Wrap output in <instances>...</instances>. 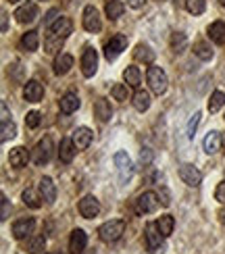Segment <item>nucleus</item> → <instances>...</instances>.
<instances>
[{
	"instance_id": "1",
	"label": "nucleus",
	"mask_w": 225,
	"mask_h": 254,
	"mask_svg": "<svg viewBox=\"0 0 225 254\" xmlns=\"http://www.w3.org/2000/svg\"><path fill=\"white\" fill-rule=\"evenodd\" d=\"M146 79H148V86L152 90L156 96L167 92V86H169V79H167V73L160 69V67H154L150 65L148 67V73H146Z\"/></svg>"
},
{
	"instance_id": "2",
	"label": "nucleus",
	"mask_w": 225,
	"mask_h": 254,
	"mask_svg": "<svg viewBox=\"0 0 225 254\" xmlns=\"http://www.w3.org/2000/svg\"><path fill=\"white\" fill-rule=\"evenodd\" d=\"M125 231V221L121 219H113V221H106L98 227V236L102 242H117Z\"/></svg>"
},
{
	"instance_id": "3",
	"label": "nucleus",
	"mask_w": 225,
	"mask_h": 254,
	"mask_svg": "<svg viewBox=\"0 0 225 254\" xmlns=\"http://www.w3.org/2000/svg\"><path fill=\"white\" fill-rule=\"evenodd\" d=\"M146 248H148V252H152V254H156V252H160L163 254L165 252V244H163V234L158 231V225L156 223H148L146 225Z\"/></svg>"
},
{
	"instance_id": "4",
	"label": "nucleus",
	"mask_w": 225,
	"mask_h": 254,
	"mask_svg": "<svg viewBox=\"0 0 225 254\" xmlns=\"http://www.w3.org/2000/svg\"><path fill=\"white\" fill-rule=\"evenodd\" d=\"M158 194L156 192H144L138 196L136 200V213L138 215H148V213H154L158 208Z\"/></svg>"
},
{
	"instance_id": "5",
	"label": "nucleus",
	"mask_w": 225,
	"mask_h": 254,
	"mask_svg": "<svg viewBox=\"0 0 225 254\" xmlns=\"http://www.w3.org/2000/svg\"><path fill=\"white\" fill-rule=\"evenodd\" d=\"M83 29L90 31V34H98V31L102 29V19H100V13L96 6H85L83 8Z\"/></svg>"
},
{
	"instance_id": "6",
	"label": "nucleus",
	"mask_w": 225,
	"mask_h": 254,
	"mask_svg": "<svg viewBox=\"0 0 225 254\" xmlns=\"http://www.w3.org/2000/svg\"><path fill=\"white\" fill-rule=\"evenodd\" d=\"M52 156V140L50 137H44V140H40L34 148V152H31V161L36 165H46Z\"/></svg>"
},
{
	"instance_id": "7",
	"label": "nucleus",
	"mask_w": 225,
	"mask_h": 254,
	"mask_svg": "<svg viewBox=\"0 0 225 254\" xmlns=\"http://www.w3.org/2000/svg\"><path fill=\"white\" fill-rule=\"evenodd\" d=\"M125 48H127V38L121 36V34H119V36H113L109 42H106V46H104V57H106V61H115Z\"/></svg>"
},
{
	"instance_id": "8",
	"label": "nucleus",
	"mask_w": 225,
	"mask_h": 254,
	"mask_svg": "<svg viewBox=\"0 0 225 254\" xmlns=\"http://www.w3.org/2000/svg\"><path fill=\"white\" fill-rule=\"evenodd\" d=\"M96 69H98V55L94 48H85L81 55V73L83 77H92Z\"/></svg>"
},
{
	"instance_id": "9",
	"label": "nucleus",
	"mask_w": 225,
	"mask_h": 254,
	"mask_svg": "<svg viewBox=\"0 0 225 254\" xmlns=\"http://www.w3.org/2000/svg\"><path fill=\"white\" fill-rule=\"evenodd\" d=\"M77 208H79V213H81L83 219H94V217H98V213H100V202L92 194H88V196H83L79 200Z\"/></svg>"
},
{
	"instance_id": "10",
	"label": "nucleus",
	"mask_w": 225,
	"mask_h": 254,
	"mask_svg": "<svg viewBox=\"0 0 225 254\" xmlns=\"http://www.w3.org/2000/svg\"><path fill=\"white\" fill-rule=\"evenodd\" d=\"M115 167H117V173H119L121 182H127V179L132 177L134 165H132V158L127 156V152H117L115 154Z\"/></svg>"
},
{
	"instance_id": "11",
	"label": "nucleus",
	"mask_w": 225,
	"mask_h": 254,
	"mask_svg": "<svg viewBox=\"0 0 225 254\" xmlns=\"http://www.w3.org/2000/svg\"><path fill=\"white\" fill-rule=\"evenodd\" d=\"M179 177H181V182H184L186 186H190V188H196L202 182V173L194 165H181L179 167Z\"/></svg>"
},
{
	"instance_id": "12",
	"label": "nucleus",
	"mask_w": 225,
	"mask_h": 254,
	"mask_svg": "<svg viewBox=\"0 0 225 254\" xmlns=\"http://www.w3.org/2000/svg\"><path fill=\"white\" fill-rule=\"evenodd\" d=\"M34 229H36V221L31 217L19 219L13 223V238L15 240H25L29 234H34Z\"/></svg>"
},
{
	"instance_id": "13",
	"label": "nucleus",
	"mask_w": 225,
	"mask_h": 254,
	"mask_svg": "<svg viewBox=\"0 0 225 254\" xmlns=\"http://www.w3.org/2000/svg\"><path fill=\"white\" fill-rule=\"evenodd\" d=\"M15 17L19 23H34L38 19V4L36 2H25L15 10Z\"/></svg>"
},
{
	"instance_id": "14",
	"label": "nucleus",
	"mask_w": 225,
	"mask_h": 254,
	"mask_svg": "<svg viewBox=\"0 0 225 254\" xmlns=\"http://www.w3.org/2000/svg\"><path fill=\"white\" fill-rule=\"evenodd\" d=\"M42 96H44V88H42L40 81L29 79L25 86H23V98H25L27 102H40Z\"/></svg>"
},
{
	"instance_id": "15",
	"label": "nucleus",
	"mask_w": 225,
	"mask_h": 254,
	"mask_svg": "<svg viewBox=\"0 0 225 254\" xmlns=\"http://www.w3.org/2000/svg\"><path fill=\"white\" fill-rule=\"evenodd\" d=\"M85 244H88V236H85L83 229H73L71 238H69V250L71 254H81L85 250Z\"/></svg>"
},
{
	"instance_id": "16",
	"label": "nucleus",
	"mask_w": 225,
	"mask_h": 254,
	"mask_svg": "<svg viewBox=\"0 0 225 254\" xmlns=\"http://www.w3.org/2000/svg\"><path fill=\"white\" fill-rule=\"evenodd\" d=\"M38 190H40V196H42V200H44V202L52 204V202L57 200V186H55V182H52L50 177H42Z\"/></svg>"
},
{
	"instance_id": "17",
	"label": "nucleus",
	"mask_w": 225,
	"mask_h": 254,
	"mask_svg": "<svg viewBox=\"0 0 225 254\" xmlns=\"http://www.w3.org/2000/svg\"><path fill=\"white\" fill-rule=\"evenodd\" d=\"M92 137H94V133L88 129V127H77V129L73 131L75 148H77V150H85V148L92 144Z\"/></svg>"
},
{
	"instance_id": "18",
	"label": "nucleus",
	"mask_w": 225,
	"mask_h": 254,
	"mask_svg": "<svg viewBox=\"0 0 225 254\" xmlns=\"http://www.w3.org/2000/svg\"><path fill=\"white\" fill-rule=\"evenodd\" d=\"M75 142H73V137H63L61 140V146H59V158H61V163H71L73 161V156H75Z\"/></svg>"
},
{
	"instance_id": "19",
	"label": "nucleus",
	"mask_w": 225,
	"mask_h": 254,
	"mask_svg": "<svg viewBox=\"0 0 225 254\" xmlns=\"http://www.w3.org/2000/svg\"><path fill=\"white\" fill-rule=\"evenodd\" d=\"M59 104H61V111L63 113H67V115H71V113H75L79 109V96L75 92H67L65 96H63L61 100H59Z\"/></svg>"
},
{
	"instance_id": "20",
	"label": "nucleus",
	"mask_w": 225,
	"mask_h": 254,
	"mask_svg": "<svg viewBox=\"0 0 225 254\" xmlns=\"http://www.w3.org/2000/svg\"><path fill=\"white\" fill-rule=\"evenodd\" d=\"M27 161H29V154H27V150H25L23 146L13 148V150H10V154H8V163H10V167L21 169V167H25V165H27Z\"/></svg>"
},
{
	"instance_id": "21",
	"label": "nucleus",
	"mask_w": 225,
	"mask_h": 254,
	"mask_svg": "<svg viewBox=\"0 0 225 254\" xmlns=\"http://www.w3.org/2000/svg\"><path fill=\"white\" fill-rule=\"evenodd\" d=\"M94 115L98 117V121H102V123H106V121H111V117H113V109H111V104L106 102L104 98H98L94 102Z\"/></svg>"
},
{
	"instance_id": "22",
	"label": "nucleus",
	"mask_w": 225,
	"mask_h": 254,
	"mask_svg": "<svg viewBox=\"0 0 225 254\" xmlns=\"http://www.w3.org/2000/svg\"><path fill=\"white\" fill-rule=\"evenodd\" d=\"M221 144H223V140H221V135H219L217 131H209L207 137H205V142H202V146H205V152H207V154H215V152H219V150H221Z\"/></svg>"
},
{
	"instance_id": "23",
	"label": "nucleus",
	"mask_w": 225,
	"mask_h": 254,
	"mask_svg": "<svg viewBox=\"0 0 225 254\" xmlns=\"http://www.w3.org/2000/svg\"><path fill=\"white\" fill-rule=\"evenodd\" d=\"M50 29H52V34H55V36H59V38H67L71 31H73V21H71L69 17H63V15H61V19H59Z\"/></svg>"
},
{
	"instance_id": "24",
	"label": "nucleus",
	"mask_w": 225,
	"mask_h": 254,
	"mask_svg": "<svg viewBox=\"0 0 225 254\" xmlns=\"http://www.w3.org/2000/svg\"><path fill=\"white\" fill-rule=\"evenodd\" d=\"M209 38L219 46L225 44V23L223 21H215V23L209 25Z\"/></svg>"
},
{
	"instance_id": "25",
	"label": "nucleus",
	"mask_w": 225,
	"mask_h": 254,
	"mask_svg": "<svg viewBox=\"0 0 225 254\" xmlns=\"http://www.w3.org/2000/svg\"><path fill=\"white\" fill-rule=\"evenodd\" d=\"M73 67V57L71 55H59L55 59V73L57 75H65Z\"/></svg>"
},
{
	"instance_id": "26",
	"label": "nucleus",
	"mask_w": 225,
	"mask_h": 254,
	"mask_svg": "<svg viewBox=\"0 0 225 254\" xmlns=\"http://www.w3.org/2000/svg\"><path fill=\"white\" fill-rule=\"evenodd\" d=\"M40 46V36H38V31H27V34H23V38H21V48L27 50V52H34L38 50Z\"/></svg>"
},
{
	"instance_id": "27",
	"label": "nucleus",
	"mask_w": 225,
	"mask_h": 254,
	"mask_svg": "<svg viewBox=\"0 0 225 254\" xmlns=\"http://www.w3.org/2000/svg\"><path fill=\"white\" fill-rule=\"evenodd\" d=\"M123 10H125V4L123 2H119V0H109L106 2V6H104V13H106V17L109 19H119L121 15H123Z\"/></svg>"
},
{
	"instance_id": "28",
	"label": "nucleus",
	"mask_w": 225,
	"mask_h": 254,
	"mask_svg": "<svg viewBox=\"0 0 225 254\" xmlns=\"http://www.w3.org/2000/svg\"><path fill=\"white\" fill-rule=\"evenodd\" d=\"M134 107H136V111H140V113H144V111H148L150 109V94L148 92H144V90H138L136 94H134Z\"/></svg>"
},
{
	"instance_id": "29",
	"label": "nucleus",
	"mask_w": 225,
	"mask_h": 254,
	"mask_svg": "<svg viewBox=\"0 0 225 254\" xmlns=\"http://www.w3.org/2000/svg\"><path fill=\"white\" fill-rule=\"evenodd\" d=\"M156 225H158V231H160V234H163L165 238H169L171 234H173V227H175V219L171 217V215H163V217H158Z\"/></svg>"
},
{
	"instance_id": "30",
	"label": "nucleus",
	"mask_w": 225,
	"mask_h": 254,
	"mask_svg": "<svg viewBox=\"0 0 225 254\" xmlns=\"http://www.w3.org/2000/svg\"><path fill=\"white\" fill-rule=\"evenodd\" d=\"M134 57H136V61L146 63V65H152V63H154V50H150V46H144V44H140V46L136 48Z\"/></svg>"
},
{
	"instance_id": "31",
	"label": "nucleus",
	"mask_w": 225,
	"mask_h": 254,
	"mask_svg": "<svg viewBox=\"0 0 225 254\" xmlns=\"http://www.w3.org/2000/svg\"><path fill=\"white\" fill-rule=\"evenodd\" d=\"M44 246H46L44 236H31L27 240V244H25V250H27V254H38V252L44 250Z\"/></svg>"
},
{
	"instance_id": "32",
	"label": "nucleus",
	"mask_w": 225,
	"mask_h": 254,
	"mask_svg": "<svg viewBox=\"0 0 225 254\" xmlns=\"http://www.w3.org/2000/svg\"><path fill=\"white\" fill-rule=\"evenodd\" d=\"M123 79H125V83L127 86H132V88H138L140 86V79H142V75H140V69L138 67H127L125 71H123Z\"/></svg>"
},
{
	"instance_id": "33",
	"label": "nucleus",
	"mask_w": 225,
	"mask_h": 254,
	"mask_svg": "<svg viewBox=\"0 0 225 254\" xmlns=\"http://www.w3.org/2000/svg\"><path fill=\"white\" fill-rule=\"evenodd\" d=\"M21 200L29 206V208H40L42 206V196H38V192L36 190H31V188H27L23 194H21Z\"/></svg>"
},
{
	"instance_id": "34",
	"label": "nucleus",
	"mask_w": 225,
	"mask_h": 254,
	"mask_svg": "<svg viewBox=\"0 0 225 254\" xmlns=\"http://www.w3.org/2000/svg\"><path fill=\"white\" fill-rule=\"evenodd\" d=\"M171 48H173V52H184L188 48V38L186 34H181V31H175L173 36H171Z\"/></svg>"
},
{
	"instance_id": "35",
	"label": "nucleus",
	"mask_w": 225,
	"mask_h": 254,
	"mask_svg": "<svg viewBox=\"0 0 225 254\" xmlns=\"http://www.w3.org/2000/svg\"><path fill=\"white\" fill-rule=\"evenodd\" d=\"M63 40L65 38H59V36H48L44 40V50L48 52V55H57V52L63 48Z\"/></svg>"
},
{
	"instance_id": "36",
	"label": "nucleus",
	"mask_w": 225,
	"mask_h": 254,
	"mask_svg": "<svg viewBox=\"0 0 225 254\" xmlns=\"http://www.w3.org/2000/svg\"><path fill=\"white\" fill-rule=\"evenodd\" d=\"M221 107H225V92L217 90L211 94V100H209V111L211 113H217Z\"/></svg>"
},
{
	"instance_id": "37",
	"label": "nucleus",
	"mask_w": 225,
	"mask_h": 254,
	"mask_svg": "<svg viewBox=\"0 0 225 254\" xmlns=\"http://www.w3.org/2000/svg\"><path fill=\"white\" fill-rule=\"evenodd\" d=\"M194 55L198 59H202V61H211L213 59V50H211V46L207 44V42H196L194 44Z\"/></svg>"
},
{
	"instance_id": "38",
	"label": "nucleus",
	"mask_w": 225,
	"mask_h": 254,
	"mask_svg": "<svg viewBox=\"0 0 225 254\" xmlns=\"http://www.w3.org/2000/svg\"><path fill=\"white\" fill-rule=\"evenodd\" d=\"M186 8L192 15H202L207 8V0H186Z\"/></svg>"
},
{
	"instance_id": "39",
	"label": "nucleus",
	"mask_w": 225,
	"mask_h": 254,
	"mask_svg": "<svg viewBox=\"0 0 225 254\" xmlns=\"http://www.w3.org/2000/svg\"><path fill=\"white\" fill-rule=\"evenodd\" d=\"M17 133V127L13 121H2V135H0V140L2 142H8L10 137H15Z\"/></svg>"
},
{
	"instance_id": "40",
	"label": "nucleus",
	"mask_w": 225,
	"mask_h": 254,
	"mask_svg": "<svg viewBox=\"0 0 225 254\" xmlns=\"http://www.w3.org/2000/svg\"><path fill=\"white\" fill-rule=\"evenodd\" d=\"M111 94H113L115 100H121L123 102V100H127V86H123V83H115Z\"/></svg>"
},
{
	"instance_id": "41",
	"label": "nucleus",
	"mask_w": 225,
	"mask_h": 254,
	"mask_svg": "<svg viewBox=\"0 0 225 254\" xmlns=\"http://www.w3.org/2000/svg\"><path fill=\"white\" fill-rule=\"evenodd\" d=\"M25 125L29 127V129H36V127L40 125V113H38V111L27 113V117H25Z\"/></svg>"
},
{
	"instance_id": "42",
	"label": "nucleus",
	"mask_w": 225,
	"mask_h": 254,
	"mask_svg": "<svg viewBox=\"0 0 225 254\" xmlns=\"http://www.w3.org/2000/svg\"><path fill=\"white\" fill-rule=\"evenodd\" d=\"M0 206H2V210H0V219L6 221L10 217V202H8V198L4 194L0 196Z\"/></svg>"
},
{
	"instance_id": "43",
	"label": "nucleus",
	"mask_w": 225,
	"mask_h": 254,
	"mask_svg": "<svg viewBox=\"0 0 225 254\" xmlns=\"http://www.w3.org/2000/svg\"><path fill=\"white\" fill-rule=\"evenodd\" d=\"M198 123H200V113H194V117L190 119V123H188V129H186L188 137H194V133H196V127H198Z\"/></svg>"
},
{
	"instance_id": "44",
	"label": "nucleus",
	"mask_w": 225,
	"mask_h": 254,
	"mask_svg": "<svg viewBox=\"0 0 225 254\" xmlns=\"http://www.w3.org/2000/svg\"><path fill=\"white\" fill-rule=\"evenodd\" d=\"M59 19H61V13H59V10H57V8H50V10H48V15H46V21H44V23H46V27L50 29L52 25L57 23Z\"/></svg>"
},
{
	"instance_id": "45",
	"label": "nucleus",
	"mask_w": 225,
	"mask_h": 254,
	"mask_svg": "<svg viewBox=\"0 0 225 254\" xmlns=\"http://www.w3.org/2000/svg\"><path fill=\"white\" fill-rule=\"evenodd\" d=\"M215 198H217V202L225 204V182H221V184L217 186V190H215Z\"/></svg>"
},
{
	"instance_id": "46",
	"label": "nucleus",
	"mask_w": 225,
	"mask_h": 254,
	"mask_svg": "<svg viewBox=\"0 0 225 254\" xmlns=\"http://www.w3.org/2000/svg\"><path fill=\"white\" fill-rule=\"evenodd\" d=\"M158 198H160V202H163V206H169V204H171V196H169V192H167V188H160Z\"/></svg>"
},
{
	"instance_id": "47",
	"label": "nucleus",
	"mask_w": 225,
	"mask_h": 254,
	"mask_svg": "<svg viewBox=\"0 0 225 254\" xmlns=\"http://www.w3.org/2000/svg\"><path fill=\"white\" fill-rule=\"evenodd\" d=\"M150 158H152V152H150L148 148H146V150H144V152L140 154V161H142L144 165H148V163H150Z\"/></svg>"
},
{
	"instance_id": "48",
	"label": "nucleus",
	"mask_w": 225,
	"mask_h": 254,
	"mask_svg": "<svg viewBox=\"0 0 225 254\" xmlns=\"http://www.w3.org/2000/svg\"><path fill=\"white\" fill-rule=\"evenodd\" d=\"M144 2H146V0H127V4H130L132 8H140Z\"/></svg>"
},
{
	"instance_id": "49",
	"label": "nucleus",
	"mask_w": 225,
	"mask_h": 254,
	"mask_svg": "<svg viewBox=\"0 0 225 254\" xmlns=\"http://www.w3.org/2000/svg\"><path fill=\"white\" fill-rule=\"evenodd\" d=\"M0 17H2V31L6 34V29H8V15H6V13H2Z\"/></svg>"
},
{
	"instance_id": "50",
	"label": "nucleus",
	"mask_w": 225,
	"mask_h": 254,
	"mask_svg": "<svg viewBox=\"0 0 225 254\" xmlns=\"http://www.w3.org/2000/svg\"><path fill=\"white\" fill-rule=\"evenodd\" d=\"M2 121H8V109H6V102H2Z\"/></svg>"
},
{
	"instance_id": "51",
	"label": "nucleus",
	"mask_w": 225,
	"mask_h": 254,
	"mask_svg": "<svg viewBox=\"0 0 225 254\" xmlns=\"http://www.w3.org/2000/svg\"><path fill=\"white\" fill-rule=\"evenodd\" d=\"M219 217H221V223L225 225V210H221V213H219Z\"/></svg>"
},
{
	"instance_id": "52",
	"label": "nucleus",
	"mask_w": 225,
	"mask_h": 254,
	"mask_svg": "<svg viewBox=\"0 0 225 254\" xmlns=\"http://www.w3.org/2000/svg\"><path fill=\"white\" fill-rule=\"evenodd\" d=\"M219 2H221V6H223V8H225V0H219Z\"/></svg>"
},
{
	"instance_id": "53",
	"label": "nucleus",
	"mask_w": 225,
	"mask_h": 254,
	"mask_svg": "<svg viewBox=\"0 0 225 254\" xmlns=\"http://www.w3.org/2000/svg\"><path fill=\"white\" fill-rule=\"evenodd\" d=\"M8 2H13V4H15V2H19V0H8Z\"/></svg>"
},
{
	"instance_id": "54",
	"label": "nucleus",
	"mask_w": 225,
	"mask_h": 254,
	"mask_svg": "<svg viewBox=\"0 0 225 254\" xmlns=\"http://www.w3.org/2000/svg\"><path fill=\"white\" fill-rule=\"evenodd\" d=\"M223 146H225V135H223Z\"/></svg>"
}]
</instances>
